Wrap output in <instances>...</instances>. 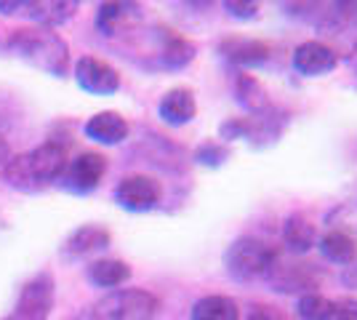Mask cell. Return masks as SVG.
I'll return each instance as SVG.
<instances>
[{
    "mask_svg": "<svg viewBox=\"0 0 357 320\" xmlns=\"http://www.w3.org/2000/svg\"><path fill=\"white\" fill-rule=\"evenodd\" d=\"M222 142H235V139H245V118H229L222 123L219 128Z\"/></svg>",
    "mask_w": 357,
    "mask_h": 320,
    "instance_id": "cell-28",
    "label": "cell"
},
{
    "mask_svg": "<svg viewBox=\"0 0 357 320\" xmlns=\"http://www.w3.org/2000/svg\"><path fill=\"white\" fill-rule=\"evenodd\" d=\"M190 320H240V307L235 299L224 294H211L195 302Z\"/></svg>",
    "mask_w": 357,
    "mask_h": 320,
    "instance_id": "cell-21",
    "label": "cell"
},
{
    "mask_svg": "<svg viewBox=\"0 0 357 320\" xmlns=\"http://www.w3.org/2000/svg\"><path fill=\"white\" fill-rule=\"evenodd\" d=\"M291 64H294V70H296L298 75L320 77V75L333 73V70L339 67V56H336V51L331 46H326V43H320V40H307V43H301V46L294 51Z\"/></svg>",
    "mask_w": 357,
    "mask_h": 320,
    "instance_id": "cell-11",
    "label": "cell"
},
{
    "mask_svg": "<svg viewBox=\"0 0 357 320\" xmlns=\"http://www.w3.org/2000/svg\"><path fill=\"white\" fill-rule=\"evenodd\" d=\"M229 160V150L222 147V142H206L195 150V163L200 166H208V168H219Z\"/></svg>",
    "mask_w": 357,
    "mask_h": 320,
    "instance_id": "cell-26",
    "label": "cell"
},
{
    "mask_svg": "<svg viewBox=\"0 0 357 320\" xmlns=\"http://www.w3.org/2000/svg\"><path fill=\"white\" fill-rule=\"evenodd\" d=\"M232 93H235V102H238L248 115H259V112H264V109L272 107L267 89L259 83V77L248 75V73H238V75H235Z\"/></svg>",
    "mask_w": 357,
    "mask_h": 320,
    "instance_id": "cell-20",
    "label": "cell"
},
{
    "mask_svg": "<svg viewBox=\"0 0 357 320\" xmlns=\"http://www.w3.org/2000/svg\"><path fill=\"white\" fill-rule=\"evenodd\" d=\"M158 115L160 121L168 123V125H187L192 123V118L197 115V102H195V93L184 86L178 89H171V91L163 93V99L158 102Z\"/></svg>",
    "mask_w": 357,
    "mask_h": 320,
    "instance_id": "cell-17",
    "label": "cell"
},
{
    "mask_svg": "<svg viewBox=\"0 0 357 320\" xmlns=\"http://www.w3.org/2000/svg\"><path fill=\"white\" fill-rule=\"evenodd\" d=\"M336 312V302L326 299L323 294H301L296 302V315L301 320H331Z\"/></svg>",
    "mask_w": 357,
    "mask_h": 320,
    "instance_id": "cell-24",
    "label": "cell"
},
{
    "mask_svg": "<svg viewBox=\"0 0 357 320\" xmlns=\"http://www.w3.org/2000/svg\"><path fill=\"white\" fill-rule=\"evenodd\" d=\"M142 19V6L136 3H102L96 11V30L105 38H115Z\"/></svg>",
    "mask_w": 357,
    "mask_h": 320,
    "instance_id": "cell-18",
    "label": "cell"
},
{
    "mask_svg": "<svg viewBox=\"0 0 357 320\" xmlns=\"http://www.w3.org/2000/svg\"><path fill=\"white\" fill-rule=\"evenodd\" d=\"M269 289L278 294H314L317 289V273L314 264H301V261H275V267L264 277Z\"/></svg>",
    "mask_w": 357,
    "mask_h": 320,
    "instance_id": "cell-10",
    "label": "cell"
},
{
    "mask_svg": "<svg viewBox=\"0 0 357 320\" xmlns=\"http://www.w3.org/2000/svg\"><path fill=\"white\" fill-rule=\"evenodd\" d=\"M6 48L16 59L27 61L30 67L40 70L51 77H64L70 67V46L59 32L45 27H24L14 30L6 40Z\"/></svg>",
    "mask_w": 357,
    "mask_h": 320,
    "instance_id": "cell-2",
    "label": "cell"
},
{
    "mask_svg": "<svg viewBox=\"0 0 357 320\" xmlns=\"http://www.w3.org/2000/svg\"><path fill=\"white\" fill-rule=\"evenodd\" d=\"M224 11L232 16V19H240V22H251L259 16V3H243V0H227L224 3Z\"/></svg>",
    "mask_w": 357,
    "mask_h": 320,
    "instance_id": "cell-27",
    "label": "cell"
},
{
    "mask_svg": "<svg viewBox=\"0 0 357 320\" xmlns=\"http://www.w3.org/2000/svg\"><path fill=\"white\" fill-rule=\"evenodd\" d=\"M155 40H158V54L155 56H158V64L163 70H184L197 54L192 40H187L184 35H176L171 30H158Z\"/></svg>",
    "mask_w": 357,
    "mask_h": 320,
    "instance_id": "cell-13",
    "label": "cell"
},
{
    "mask_svg": "<svg viewBox=\"0 0 357 320\" xmlns=\"http://www.w3.org/2000/svg\"><path fill=\"white\" fill-rule=\"evenodd\" d=\"M86 275L96 289H118L131 277V267L120 259H96L89 264Z\"/></svg>",
    "mask_w": 357,
    "mask_h": 320,
    "instance_id": "cell-22",
    "label": "cell"
},
{
    "mask_svg": "<svg viewBox=\"0 0 357 320\" xmlns=\"http://www.w3.org/2000/svg\"><path fill=\"white\" fill-rule=\"evenodd\" d=\"M109 241H112L109 229L99 227V224H83V227H77L73 235L64 241L61 254H64L67 259H86V257H93V254L109 248Z\"/></svg>",
    "mask_w": 357,
    "mask_h": 320,
    "instance_id": "cell-14",
    "label": "cell"
},
{
    "mask_svg": "<svg viewBox=\"0 0 357 320\" xmlns=\"http://www.w3.org/2000/svg\"><path fill=\"white\" fill-rule=\"evenodd\" d=\"M8 158H11V144H8V139L0 134V166H6Z\"/></svg>",
    "mask_w": 357,
    "mask_h": 320,
    "instance_id": "cell-31",
    "label": "cell"
},
{
    "mask_svg": "<svg viewBox=\"0 0 357 320\" xmlns=\"http://www.w3.org/2000/svg\"><path fill=\"white\" fill-rule=\"evenodd\" d=\"M285 123H288L285 112L278 109L275 105L264 109V112H259V115H248L245 118V142H251L253 147H259V150L269 147V144H275L280 139Z\"/></svg>",
    "mask_w": 357,
    "mask_h": 320,
    "instance_id": "cell-12",
    "label": "cell"
},
{
    "mask_svg": "<svg viewBox=\"0 0 357 320\" xmlns=\"http://www.w3.org/2000/svg\"><path fill=\"white\" fill-rule=\"evenodd\" d=\"M160 302L144 289H118L91 307V320H155Z\"/></svg>",
    "mask_w": 357,
    "mask_h": 320,
    "instance_id": "cell-4",
    "label": "cell"
},
{
    "mask_svg": "<svg viewBox=\"0 0 357 320\" xmlns=\"http://www.w3.org/2000/svg\"><path fill=\"white\" fill-rule=\"evenodd\" d=\"M283 243L291 254H310L317 245V229L304 213H291L283 222Z\"/></svg>",
    "mask_w": 357,
    "mask_h": 320,
    "instance_id": "cell-19",
    "label": "cell"
},
{
    "mask_svg": "<svg viewBox=\"0 0 357 320\" xmlns=\"http://www.w3.org/2000/svg\"><path fill=\"white\" fill-rule=\"evenodd\" d=\"M67 147L59 142H43L30 153L8 158L3 166V176L8 187L19 192H40L45 187L59 182V176L67 168Z\"/></svg>",
    "mask_w": 357,
    "mask_h": 320,
    "instance_id": "cell-1",
    "label": "cell"
},
{
    "mask_svg": "<svg viewBox=\"0 0 357 320\" xmlns=\"http://www.w3.org/2000/svg\"><path fill=\"white\" fill-rule=\"evenodd\" d=\"M317 248H320V254H323L328 261H333V264L349 267V264L357 259V241L349 238V235H344V232H336V229H328L326 235L317 241Z\"/></svg>",
    "mask_w": 357,
    "mask_h": 320,
    "instance_id": "cell-23",
    "label": "cell"
},
{
    "mask_svg": "<svg viewBox=\"0 0 357 320\" xmlns=\"http://www.w3.org/2000/svg\"><path fill=\"white\" fill-rule=\"evenodd\" d=\"M347 64H349V67H352V70L357 73V46H352V51H349V56H347Z\"/></svg>",
    "mask_w": 357,
    "mask_h": 320,
    "instance_id": "cell-32",
    "label": "cell"
},
{
    "mask_svg": "<svg viewBox=\"0 0 357 320\" xmlns=\"http://www.w3.org/2000/svg\"><path fill=\"white\" fill-rule=\"evenodd\" d=\"M219 54L229 64L240 67V73H245V67H261L269 61L267 43L251 38H227L224 43H219Z\"/></svg>",
    "mask_w": 357,
    "mask_h": 320,
    "instance_id": "cell-15",
    "label": "cell"
},
{
    "mask_svg": "<svg viewBox=\"0 0 357 320\" xmlns=\"http://www.w3.org/2000/svg\"><path fill=\"white\" fill-rule=\"evenodd\" d=\"M51 310H54V277L51 273H38L22 286L14 310L3 320H48Z\"/></svg>",
    "mask_w": 357,
    "mask_h": 320,
    "instance_id": "cell-6",
    "label": "cell"
},
{
    "mask_svg": "<svg viewBox=\"0 0 357 320\" xmlns=\"http://www.w3.org/2000/svg\"><path fill=\"white\" fill-rule=\"evenodd\" d=\"M278 259H280L278 251L269 243H264L261 238L243 235V238H238L235 243L227 248L224 267H227V275L232 280L253 283V280H264Z\"/></svg>",
    "mask_w": 357,
    "mask_h": 320,
    "instance_id": "cell-3",
    "label": "cell"
},
{
    "mask_svg": "<svg viewBox=\"0 0 357 320\" xmlns=\"http://www.w3.org/2000/svg\"><path fill=\"white\" fill-rule=\"evenodd\" d=\"M75 80L83 91L93 96H112L120 91V73L96 56H80L75 61Z\"/></svg>",
    "mask_w": 357,
    "mask_h": 320,
    "instance_id": "cell-9",
    "label": "cell"
},
{
    "mask_svg": "<svg viewBox=\"0 0 357 320\" xmlns=\"http://www.w3.org/2000/svg\"><path fill=\"white\" fill-rule=\"evenodd\" d=\"M245 320H280V318H278V315H275L269 307H256V310H253Z\"/></svg>",
    "mask_w": 357,
    "mask_h": 320,
    "instance_id": "cell-30",
    "label": "cell"
},
{
    "mask_svg": "<svg viewBox=\"0 0 357 320\" xmlns=\"http://www.w3.org/2000/svg\"><path fill=\"white\" fill-rule=\"evenodd\" d=\"M83 131H86V137H89L91 142L115 147V144L128 139V131H131V128H128V123H126V118H123L120 112L105 109V112H96L93 118H89L86 125H83Z\"/></svg>",
    "mask_w": 357,
    "mask_h": 320,
    "instance_id": "cell-16",
    "label": "cell"
},
{
    "mask_svg": "<svg viewBox=\"0 0 357 320\" xmlns=\"http://www.w3.org/2000/svg\"><path fill=\"white\" fill-rule=\"evenodd\" d=\"M77 11V3L73 0H0L3 16H24L35 22V27L54 30L64 22H70Z\"/></svg>",
    "mask_w": 357,
    "mask_h": 320,
    "instance_id": "cell-5",
    "label": "cell"
},
{
    "mask_svg": "<svg viewBox=\"0 0 357 320\" xmlns=\"http://www.w3.org/2000/svg\"><path fill=\"white\" fill-rule=\"evenodd\" d=\"M160 184L155 182L152 176H144V174H131L126 179H120L112 198L118 203L123 211H131V213H147L155 211L158 203H160Z\"/></svg>",
    "mask_w": 357,
    "mask_h": 320,
    "instance_id": "cell-8",
    "label": "cell"
},
{
    "mask_svg": "<svg viewBox=\"0 0 357 320\" xmlns=\"http://www.w3.org/2000/svg\"><path fill=\"white\" fill-rule=\"evenodd\" d=\"M326 224L328 229H336V232H344L349 238H357V198L344 200L333 211H328Z\"/></svg>",
    "mask_w": 357,
    "mask_h": 320,
    "instance_id": "cell-25",
    "label": "cell"
},
{
    "mask_svg": "<svg viewBox=\"0 0 357 320\" xmlns=\"http://www.w3.org/2000/svg\"><path fill=\"white\" fill-rule=\"evenodd\" d=\"M331 320H357V299H336V312Z\"/></svg>",
    "mask_w": 357,
    "mask_h": 320,
    "instance_id": "cell-29",
    "label": "cell"
},
{
    "mask_svg": "<svg viewBox=\"0 0 357 320\" xmlns=\"http://www.w3.org/2000/svg\"><path fill=\"white\" fill-rule=\"evenodd\" d=\"M107 174V158L102 153H83L67 163L59 176V187L73 195H89L93 192Z\"/></svg>",
    "mask_w": 357,
    "mask_h": 320,
    "instance_id": "cell-7",
    "label": "cell"
}]
</instances>
